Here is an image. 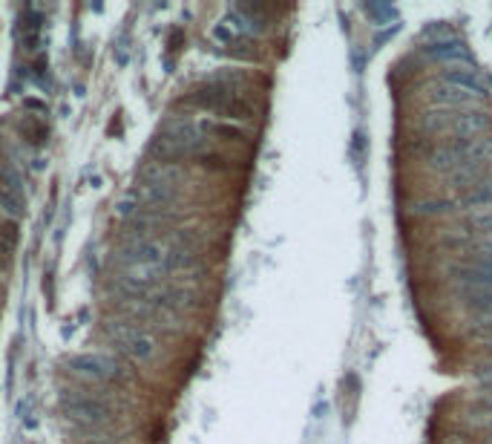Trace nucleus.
<instances>
[{"label":"nucleus","mask_w":492,"mask_h":444,"mask_svg":"<svg viewBox=\"0 0 492 444\" xmlns=\"http://www.w3.org/2000/svg\"><path fill=\"white\" fill-rule=\"evenodd\" d=\"M478 381H481L484 390H492V363L481 366V370H478Z\"/></svg>","instance_id":"nucleus-20"},{"label":"nucleus","mask_w":492,"mask_h":444,"mask_svg":"<svg viewBox=\"0 0 492 444\" xmlns=\"http://www.w3.org/2000/svg\"><path fill=\"white\" fill-rule=\"evenodd\" d=\"M461 303L481 320H492V286H461Z\"/></svg>","instance_id":"nucleus-7"},{"label":"nucleus","mask_w":492,"mask_h":444,"mask_svg":"<svg viewBox=\"0 0 492 444\" xmlns=\"http://www.w3.org/2000/svg\"><path fill=\"white\" fill-rule=\"evenodd\" d=\"M67 366L75 375H84L90 381H115L121 378V366H118L115 358L101 355V352H84L67 361Z\"/></svg>","instance_id":"nucleus-3"},{"label":"nucleus","mask_w":492,"mask_h":444,"mask_svg":"<svg viewBox=\"0 0 492 444\" xmlns=\"http://www.w3.org/2000/svg\"><path fill=\"white\" fill-rule=\"evenodd\" d=\"M0 208L6 211L9 220H21V217H26V197L0 185Z\"/></svg>","instance_id":"nucleus-11"},{"label":"nucleus","mask_w":492,"mask_h":444,"mask_svg":"<svg viewBox=\"0 0 492 444\" xmlns=\"http://www.w3.org/2000/svg\"><path fill=\"white\" fill-rule=\"evenodd\" d=\"M489 162H492V139L486 136L478 139L446 136L438 139L429 150V167L446 173V176H458V173H469V170H486Z\"/></svg>","instance_id":"nucleus-1"},{"label":"nucleus","mask_w":492,"mask_h":444,"mask_svg":"<svg viewBox=\"0 0 492 444\" xmlns=\"http://www.w3.org/2000/svg\"><path fill=\"white\" fill-rule=\"evenodd\" d=\"M0 185L9 188V190H17V194H24V176L12 162L0 165Z\"/></svg>","instance_id":"nucleus-15"},{"label":"nucleus","mask_w":492,"mask_h":444,"mask_svg":"<svg viewBox=\"0 0 492 444\" xmlns=\"http://www.w3.org/2000/svg\"><path fill=\"white\" fill-rule=\"evenodd\" d=\"M17 130H21V136L32 145V147H41V145H46V139H49V130H46V124L37 119V115H24L21 122H17Z\"/></svg>","instance_id":"nucleus-10"},{"label":"nucleus","mask_w":492,"mask_h":444,"mask_svg":"<svg viewBox=\"0 0 492 444\" xmlns=\"http://www.w3.org/2000/svg\"><path fill=\"white\" fill-rule=\"evenodd\" d=\"M64 413L72 421H84V424H104L112 416V407L101 398L92 395H81V393H69L64 395Z\"/></svg>","instance_id":"nucleus-4"},{"label":"nucleus","mask_w":492,"mask_h":444,"mask_svg":"<svg viewBox=\"0 0 492 444\" xmlns=\"http://www.w3.org/2000/svg\"><path fill=\"white\" fill-rule=\"evenodd\" d=\"M216 115H222V119H233V122H248V119H253V107L242 99V95H230Z\"/></svg>","instance_id":"nucleus-12"},{"label":"nucleus","mask_w":492,"mask_h":444,"mask_svg":"<svg viewBox=\"0 0 492 444\" xmlns=\"http://www.w3.org/2000/svg\"><path fill=\"white\" fill-rule=\"evenodd\" d=\"M452 208V202H446V199H429V202H423L421 208H418V214H443V211H449Z\"/></svg>","instance_id":"nucleus-19"},{"label":"nucleus","mask_w":492,"mask_h":444,"mask_svg":"<svg viewBox=\"0 0 492 444\" xmlns=\"http://www.w3.org/2000/svg\"><path fill=\"white\" fill-rule=\"evenodd\" d=\"M21 32H24L26 49H37V41H41V15H37V12H26L21 17Z\"/></svg>","instance_id":"nucleus-13"},{"label":"nucleus","mask_w":492,"mask_h":444,"mask_svg":"<svg viewBox=\"0 0 492 444\" xmlns=\"http://www.w3.org/2000/svg\"><path fill=\"white\" fill-rule=\"evenodd\" d=\"M199 124V133L207 139V136H219V139H228V142H242L245 139V133L230 124V122H213V119H199L196 122Z\"/></svg>","instance_id":"nucleus-9"},{"label":"nucleus","mask_w":492,"mask_h":444,"mask_svg":"<svg viewBox=\"0 0 492 444\" xmlns=\"http://www.w3.org/2000/svg\"><path fill=\"white\" fill-rule=\"evenodd\" d=\"M461 286H492V240L481 242L464 265L455 268Z\"/></svg>","instance_id":"nucleus-5"},{"label":"nucleus","mask_w":492,"mask_h":444,"mask_svg":"<svg viewBox=\"0 0 492 444\" xmlns=\"http://www.w3.org/2000/svg\"><path fill=\"white\" fill-rule=\"evenodd\" d=\"M466 228L475 231V234H489L492 237V208H484L478 214H472L466 220Z\"/></svg>","instance_id":"nucleus-16"},{"label":"nucleus","mask_w":492,"mask_h":444,"mask_svg":"<svg viewBox=\"0 0 492 444\" xmlns=\"http://www.w3.org/2000/svg\"><path fill=\"white\" fill-rule=\"evenodd\" d=\"M461 202H464L469 211H472V208H478V211L492 208V179L484 176L481 182H475L472 188H466L464 197H461Z\"/></svg>","instance_id":"nucleus-8"},{"label":"nucleus","mask_w":492,"mask_h":444,"mask_svg":"<svg viewBox=\"0 0 492 444\" xmlns=\"http://www.w3.org/2000/svg\"><path fill=\"white\" fill-rule=\"evenodd\" d=\"M193 159L199 162L205 170H228V159H225V156H219V153H213V150H202V153H196Z\"/></svg>","instance_id":"nucleus-17"},{"label":"nucleus","mask_w":492,"mask_h":444,"mask_svg":"<svg viewBox=\"0 0 492 444\" xmlns=\"http://www.w3.org/2000/svg\"><path fill=\"white\" fill-rule=\"evenodd\" d=\"M182 38H185V35H182L179 29H176V32L170 35V49H179V44H182Z\"/></svg>","instance_id":"nucleus-21"},{"label":"nucleus","mask_w":492,"mask_h":444,"mask_svg":"<svg viewBox=\"0 0 492 444\" xmlns=\"http://www.w3.org/2000/svg\"><path fill=\"white\" fill-rule=\"evenodd\" d=\"M429 52L432 55H438V58H443V61H446V58H449V61H466V49L458 44V41H441V44H432L429 47Z\"/></svg>","instance_id":"nucleus-14"},{"label":"nucleus","mask_w":492,"mask_h":444,"mask_svg":"<svg viewBox=\"0 0 492 444\" xmlns=\"http://www.w3.org/2000/svg\"><path fill=\"white\" fill-rule=\"evenodd\" d=\"M15 242H17V225H15V220H9V222L0 225V245H3L6 251H12Z\"/></svg>","instance_id":"nucleus-18"},{"label":"nucleus","mask_w":492,"mask_h":444,"mask_svg":"<svg viewBox=\"0 0 492 444\" xmlns=\"http://www.w3.org/2000/svg\"><path fill=\"white\" fill-rule=\"evenodd\" d=\"M24 104H26V107H32V110H46V104H41V101H35V99H26Z\"/></svg>","instance_id":"nucleus-22"},{"label":"nucleus","mask_w":492,"mask_h":444,"mask_svg":"<svg viewBox=\"0 0 492 444\" xmlns=\"http://www.w3.org/2000/svg\"><path fill=\"white\" fill-rule=\"evenodd\" d=\"M441 81L449 84L452 90L464 92L469 101H484L486 99V84L481 75L472 67H458V64H446L441 69Z\"/></svg>","instance_id":"nucleus-6"},{"label":"nucleus","mask_w":492,"mask_h":444,"mask_svg":"<svg viewBox=\"0 0 492 444\" xmlns=\"http://www.w3.org/2000/svg\"><path fill=\"white\" fill-rule=\"evenodd\" d=\"M110 338L112 343L121 350L124 355H130L133 361H153L155 355V340L139 329H133V326H124V323H110Z\"/></svg>","instance_id":"nucleus-2"}]
</instances>
